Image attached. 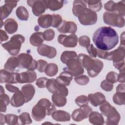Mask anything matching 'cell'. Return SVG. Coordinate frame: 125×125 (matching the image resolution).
Wrapping results in <instances>:
<instances>
[{"label":"cell","instance_id":"603a6c76","mask_svg":"<svg viewBox=\"0 0 125 125\" xmlns=\"http://www.w3.org/2000/svg\"><path fill=\"white\" fill-rule=\"evenodd\" d=\"M52 118L57 122H68L71 118L70 115L69 113L63 110H55L52 115Z\"/></svg>","mask_w":125,"mask_h":125},{"label":"cell","instance_id":"816d5d0a","mask_svg":"<svg viewBox=\"0 0 125 125\" xmlns=\"http://www.w3.org/2000/svg\"><path fill=\"white\" fill-rule=\"evenodd\" d=\"M108 55V52L107 51H104L97 49V56L100 58L103 59H107Z\"/></svg>","mask_w":125,"mask_h":125},{"label":"cell","instance_id":"6da1fadb","mask_svg":"<svg viewBox=\"0 0 125 125\" xmlns=\"http://www.w3.org/2000/svg\"><path fill=\"white\" fill-rule=\"evenodd\" d=\"M92 40L97 48L104 51L113 49L119 42L117 33L109 26H102L97 29Z\"/></svg>","mask_w":125,"mask_h":125},{"label":"cell","instance_id":"52a82bcc","mask_svg":"<svg viewBox=\"0 0 125 125\" xmlns=\"http://www.w3.org/2000/svg\"><path fill=\"white\" fill-rule=\"evenodd\" d=\"M104 22L109 25L122 28L125 25V19L116 12H105L103 14Z\"/></svg>","mask_w":125,"mask_h":125},{"label":"cell","instance_id":"2e32d148","mask_svg":"<svg viewBox=\"0 0 125 125\" xmlns=\"http://www.w3.org/2000/svg\"><path fill=\"white\" fill-rule=\"evenodd\" d=\"M125 46H119L117 49L108 52L106 60L113 61V62L125 61Z\"/></svg>","mask_w":125,"mask_h":125},{"label":"cell","instance_id":"5bb4252c","mask_svg":"<svg viewBox=\"0 0 125 125\" xmlns=\"http://www.w3.org/2000/svg\"><path fill=\"white\" fill-rule=\"evenodd\" d=\"M27 4L32 7V12L36 16H41L43 13L46 9V6L43 0H27Z\"/></svg>","mask_w":125,"mask_h":125},{"label":"cell","instance_id":"83f0119b","mask_svg":"<svg viewBox=\"0 0 125 125\" xmlns=\"http://www.w3.org/2000/svg\"><path fill=\"white\" fill-rule=\"evenodd\" d=\"M4 27L5 31L8 34H12L17 31L18 25L17 22L14 19L9 18L4 21Z\"/></svg>","mask_w":125,"mask_h":125},{"label":"cell","instance_id":"cb8c5ba5","mask_svg":"<svg viewBox=\"0 0 125 125\" xmlns=\"http://www.w3.org/2000/svg\"><path fill=\"white\" fill-rule=\"evenodd\" d=\"M21 91L25 97V103L29 102L33 98L35 93V87L31 84H27L22 86Z\"/></svg>","mask_w":125,"mask_h":125},{"label":"cell","instance_id":"1f68e13d","mask_svg":"<svg viewBox=\"0 0 125 125\" xmlns=\"http://www.w3.org/2000/svg\"><path fill=\"white\" fill-rule=\"evenodd\" d=\"M46 8L51 11H56L61 9L63 5V1L62 0H43Z\"/></svg>","mask_w":125,"mask_h":125},{"label":"cell","instance_id":"7402d4cb","mask_svg":"<svg viewBox=\"0 0 125 125\" xmlns=\"http://www.w3.org/2000/svg\"><path fill=\"white\" fill-rule=\"evenodd\" d=\"M25 103V97L21 91L18 90L15 92L12 96L10 103L11 104L15 107H18L22 106Z\"/></svg>","mask_w":125,"mask_h":125},{"label":"cell","instance_id":"ee69618b","mask_svg":"<svg viewBox=\"0 0 125 125\" xmlns=\"http://www.w3.org/2000/svg\"><path fill=\"white\" fill-rule=\"evenodd\" d=\"M79 44L84 47L86 48L90 43V40L89 38L86 36H83L79 38Z\"/></svg>","mask_w":125,"mask_h":125},{"label":"cell","instance_id":"60d3db41","mask_svg":"<svg viewBox=\"0 0 125 125\" xmlns=\"http://www.w3.org/2000/svg\"><path fill=\"white\" fill-rule=\"evenodd\" d=\"M55 32L52 29H46L43 33V39L46 41H52L55 37Z\"/></svg>","mask_w":125,"mask_h":125},{"label":"cell","instance_id":"c3c4849f","mask_svg":"<svg viewBox=\"0 0 125 125\" xmlns=\"http://www.w3.org/2000/svg\"><path fill=\"white\" fill-rule=\"evenodd\" d=\"M87 52L89 54L90 56L92 58H96L97 57V49L95 48L92 44H90L86 48Z\"/></svg>","mask_w":125,"mask_h":125},{"label":"cell","instance_id":"680465c9","mask_svg":"<svg viewBox=\"0 0 125 125\" xmlns=\"http://www.w3.org/2000/svg\"><path fill=\"white\" fill-rule=\"evenodd\" d=\"M0 112H5L6 111L7 105L3 101L0 100Z\"/></svg>","mask_w":125,"mask_h":125},{"label":"cell","instance_id":"4fadbf2b","mask_svg":"<svg viewBox=\"0 0 125 125\" xmlns=\"http://www.w3.org/2000/svg\"><path fill=\"white\" fill-rule=\"evenodd\" d=\"M78 37L75 34L65 35L61 34L58 37V42L65 47H75L77 45Z\"/></svg>","mask_w":125,"mask_h":125},{"label":"cell","instance_id":"f6af8a7d","mask_svg":"<svg viewBox=\"0 0 125 125\" xmlns=\"http://www.w3.org/2000/svg\"><path fill=\"white\" fill-rule=\"evenodd\" d=\"M101 87L105 91H111L113 88V84L106 80L103 81L100 84Z\"/></svg>","mask_w":125,"mask_h":125},{"label":"cell","instance_id":"f546056e","mask_svg":"<svg viewBox=\"0 0 125 125\" xmlns=\"http://www.w3.org/2000/svg\"><path fill=\"white\" fill-rule=\"evenodd\" d=\"M89 122L95 125H103L104 123V120L102 115L98 112H91L89 115Z\"/></svg>","mask_w":125,"mask_h":125},{"label":"cell","instance_id":"277c9868","mask_svg":"<svg viewBox=\"0 0 125 125\" xmlns=\"http://www.w3.org/2000/svg\"><path fill=\"white\" fill-rule=\"evenodd\" d=\"M78 58L83 67L86 69L88 75L90 77L93 78L97 76L103 68V62L99 59H93L90 56L83 53L80 54Z\"/></svg>","mask_w":125,"mask_h":125},{"label":"cell","instance_id":"74e56055","mask_svg":"<svg viewBox=\"0 0 125 125\" xmlns=\"http://www.w3.org/2000/svg\"><path fill=\"white\" fill-rule=\"evenodd\" d=\"M19 124L20 125H27L30 124L32 123L30 115L27 112H22L19 116Z\"/></svg>","mask_w":125,"mask_h":125},{"label":"cell","instance_id":"30bf717a","mask_svg":"<svg viewBox=\"0 0 125 125\" xmlns=\"http://www.w3.org/2000/svg\"><path fill=\"white\" fill-rule=\"evenodd\" d=\"M46 87L52 93H61L65 96H67L68 94V89L66 87L59 83L56 79H48L46 83Z\"/></svg>","mask_w":125,"mask_h":125},{"label":"cell","instance_id":"b9f144b4","mask_svg":"<svg viewBox=\"0 0 125 125\" xmlns=\"http://www.w3.org/2000/svg\"><path fill=\"white\" fill-rule=\"evenodd\" d=\"M75 101L76 104L80 107L83 105L88 104L89 102L88 98L85 95L79 96L76 98Z\"/></svg>","mask_w":125,"mask_h":125},{"label":"cell","instance_id":"7c38bea8","mask_svg":"<svg viewBox=\"0 0 125 125\" xmlns=\"http://www.w3.org/2000/svg\"><path fill=\"white\" fill-rule=\"evenodd\" d=\"M125 1L115 3L112 0L107 1L104 4V9L108 12H116L124 17L125 15Z\"/></svg>","mask_w":125,"mask_h":125},{"label":"cell","instance_id":"4316f807","mask_svg":"<svg viewBox=\"0 0 125 125\" xmlns=\"http://www.w3.org/2000/svg\"><path fill=\"white\" fill-rule=\"evenodd\" d=\"M52 101L53 104L58 107L64 106L67 102L66 96L61 93H53Z\"/></svg>","mask_w":125,"mask_h":125},{"label":"cell","instance_id":"44dd1931","mask_svg":"<svg viewBox=\"0 0 125 125\" xmlns=\"http://www.w3.org/2000/svg\"><path fill=\"white\" fill-rule=\"evenodd\" d=\"M87 98L90 104L95 107L101 105L106 101L104 95L100 92L89 94Z\"/></svg>","mask_w":125,"mask_h":125},{"label":"cell","instance_id":"ffe728a7","mask_svg":"<svg viewBox=\"0 0 125 125\" xmlns=\"http://www.w3.org/2000/svg\"><path fill=\"white\" fill-rule=\"evenodd\" d=\"M37 52L39 55L49 59L54 58L57 54L56 49L44 44H42L37 48Z\"/></svg>","mask_w":125,"mask_h":125},{"label":"cell","instance_id":"7bdbcfd3","mask_svg":"<svg viewBox=\"0 0 125 125\" xmlns=\"http://www.w3.org/2000/svg\"><path fill=\"white\" fill-rule=\"evenodd\" d=\"M118 74H117V73L111 71L107 73L105 80L108 82L113 84L118 82Z\"/></svg>","mask_w":125,"mask_h":125},{"label":"cell","instance_id":"6125c7cd","mask_svg":"<svg viewBox=\"0 0 125 125\" xmlns=\"http://www.w3.org/2000/svg\"><path fill=\"white\" fill-rule=\"evenodd\" d=\"M0 87H1V90H0V94H3V93H4V90L3 88V87L0 85Z\"/></svg>","mask_w":125,"mask_h":125},{"label":"cell","instance_id":"9a60e30c","mask_svg":"<svg viewBox=\"0 0 125 125\" xmlns=\"http://www.w3.org/2000/svg\"><path fill=\"white\" fill-rule=\"evenodd\" d=\"M57 28L58 31L61 33L75 34L77 30V26L76 23L73 21H62Z\"/></svg>","mask_w":125,"mask_h":125},{"label":"cell","instance_id":"7dc6e473","mask_svg":"<svg viewBox=\"0 0 125 125\" xmlns=\"http://www.w3.org/2000/svg\"><path fill=\"white\" fill-rule=\"evenodd\" d=\"M37 62H38V66H37L38 70L41 73L44 72L45 71V68L48 64L47 62L42 60H39L37 61Z\"/></svg>","mask_w":125,"mask_h":125},{"label":"cell","instance_id":"e0dca14e","mask_svg":"<svg viewBox=\"0 0 125 125\" xmlns=\"http://www.w3.org/2000/svg\"><path fill=\"white\" fill-rule=\"evenodd\" d=\"M18 73L10 72L5 69L0 70V83H18Z\"/></svg>","mask_w":125,"mask_h":125},{"label":"cell","instance_id":"94428289","mask_svg":"<svg viewBox=\"0 0 125 125\" xmlns=\"http://www.w3.org/2000/svg\"><path fill=\"white\" fill-rule=\"evenodd\" d=\"M0 125H3L6 122H5V115H4L2 113H0Z\"/></svg>","mask_w":125,"mask_h":125},{"label":"cell","instance_id":"bcb514c9","mask_svg":"<svg viewBox=\"0 0 125 125\" xmlns=\"http://www.w3.org/2000/svg\"><path fill=\"white\" fill-rule=\"evenodd\" d=\"M52 17L53 21L52 26L54 28H57L62 21V18L61 16L58 14H53Z\"/></svg>","mask_w":125,"mask_h":125},{"label":"cell","instance_id":"9f6ffc18","mask_svg":"<svg viewBox=\"0 0 125 125\" xmlns=\"http://www.w3.org/2000/svg\"><path fill=\"white\" fill-rule=\"evenodd\" d=\"M114 66L117 69H120L123 67L125 66V61L119 62H113Z\"/></svg>","mask_w":125,"mask_h":125},{"label":"cell","instance_id":"9c48e42d","mask_svg":"<svg viewBox=\"0 0 125 125\" xmlns=\"http://www.w3.org/2000/svg\"><path fill=\"white\" fill-rule=\"evenodd\" d=\"M65 64L66 66L63 68V70L70 72L73 76L81 75L84 72L83 68L78 57L68 60Z\"/></svg>","mask_w":125,"mask_h":125},{"label":"cell","instance_id":"d590c367","mask_svg":"<svg viewBox=\"0 0 125 125\" xmlns=\"http://www.w3.org/2000/svg\"><path fill=\"white\" fill-rule=\"evenodd\" d=\"M78 57L77 54L75 51H65L63 52L61 56V61L63 63H65V62L69 60L73 59L74 58Z\"/></svg>","mask_w":125,"mask_h":125},{"label":"cell","instance_id":"db71d44e","mask_svg":"<svg viewBox=\"0 0 125 125\" xmlns=\"http://www.w3.org/2000/svg\"><path fill=\"white\" fill-rule=\"evenodd\" d=\"M0 100L3 101L7 105H8L9 104V102H10L9 96L4 93L0 94Z\"/></svg>","mask_w":125,"mask_h":125},{"label":"cell","instance_id":"484cf974","mask_svg":"<svg viewBox=\"0 0 125 125\" xmlns=\"http://www.w3.org/2000/svg\"><path fill=\"white\" fill-rule=\"evenodd\" d=\"M73 75L69 72L67 71H64L61 72L60 75L56 78V81L65 86H68L71 81L72 80Z\"/></svg>","mask_w":125,"mask_h":125},{"label":"cell","instance_id":"681fc988","mask_svg":"<svg viewBox=\"0 0 125 125\" xmlns=\"http://www.w3.org/2000/svg\"><path fill=\"white\" fill-rule=\"evenodd\" d=\"M48 79L46 77H41L36 81V84L37 86L41 88L46 87V83Z\"/></svg>","mask_w":125,"mask_h":125},{"label":"cell","instance_id":"f1b7e54d","mask_svg":"<svg viewBox=\"0 0 125 125\" xmlns=\"http://www.w3.org/2000/svg\"><path fill=\"white\" fill-rule=\"evenodd\" d=\"M19 62L18 57H11L7 60L4 65V69L10 72H13L17 67H19Z\"/></svg>","mask_w":125,"mask_h":125},{"label":"cell","instance_id":"11a10c76","mask_svg":"<svg viewBox=\"0 0 125 125\" xmlns=\"http://www.w3.org/2000/svg\"><path fill=\"white\" fill-rule=\"evenodd\" d=\"M0 42L1 43L3 41H7L8 39V36L6 33V32L2 29L0 30Z\"/></svg>","mask_w":125,"mask_h":125},{"label":"cell","instance_id":"f35d334b","mask_svg":"<svg viewBox=\"0 0 125 125\" xmlns=\"http://www.w3.org/2000/svg\"><path fill=\"white\" fill-rule=\"evenodd\" d=\"M6 123L9 125L19 124V117L15 114H8L5 115Z\"/></svg>","mask_w":125,"mask_h":125},{"label":"cell","instance_id":"836d02e7","mask_svg":"<svg viewBox=\"0 0 125 125\" xmlns=\"http://www.w3.org/2000/svg\"><path fill=\"white\" fill-rule=\"evenodd\" d=\"M86 3L88 4V8L90 10L96 12H99L102 8L103 4L100 0H86Z\"/></svg>","mask_w":125,"mask_h":125},{"label":"cell","instance_id":"91938a15","mask_svg":"<svg viewBox=\"0 0 125 125\" xmlns=\"http://www.w3.org/2000/svg\"><path fill=\"white\" fill-rule=\"evenodd\" d=\"M120 46H125V32H123L121 34V44Z\"/></svg>","mask_w":125,"mask_h":125},{"label":"cell","instance_id":"5b68a950","mask_svg":"<svg viewBox=\"0 0 125 125\" xmlns=\"http://www.w3.org/2000/svg\"><path fill=\"white\" fill-rule=\"evenodd\" d=\"M101 113L107 117L105 124L110 125H118L121 116L116 109L112 106L108 102L105 101L100 105Z\"/></svg>","mask_w":125,"mask_h":125},{"label":"cell","instance_id":"f5cc1de1","mask_svg":"<svg viewBox=\"0 0 125 125\" xmlns=\"http://www.w3.org/2000/svg\"><path fill=\"white\" fill-rule=\"evenodd\" d=\"M5 87L8 91H9L10 92H12V93H15V92H17V91L19 90V89L17 87L14 86V85H11L9 83L6 84Z\"/></svg>","mask_w":125,"mask_h":125},{"label":"cell","instance_id":"d4e9b609","mask_svg":"<svg viewBox=\"0 0 125 125\" xmlns=\"http://www.w3.org/2000/svg\"><path fill=\"white\" fill-rule=\"evenodd\" d=\"M52 15H42L38 19V22L39 26L43 28H47L52 26Z\"/></svg>","mask_w":125,"mask_h":125},{"label":"cell","instance_id":"8d00e7d4","mask_svg":"<svg viewBox=\"0 0 125 125\" xmlns=\"http://www.w3.org/2000/svg\"><path fill=\"white\" fill-rule=\"evenodd\" d=\"M114 103L118 105H124L125 104V92L116 93L113 96Z\"/></svg>","mask_w":125,"mask_h":125},{"label":"cell","instance_id":"4dcf8cb0","mask_svg":"<svg viewBox=\"0 0 125 125\" xmlns=\"http://www.w3.org/2000/svg\"><path fill=\"white\" fill-rule=\"evenodd\" d=\"M43 33L37 32L34 33L30 37V44L34 46H39L44 41Z\"/></svg>","mask_w":125,"mask_h":125},{"label":"cell","instance_id":"ab89813d","mask_svg":"<svg viewBox=\"0 0 125 125\" xmlns=\"http://www.w3.org/2000/svg\"><path fill=\"white\" fill-rule=\"evenodd\" d=\"M75 82L80 85H84L87 84L89 81V78L86 75H79L74 78Z\"/></svg>","mask_w":125,"mask_h":125},{"label":"cell","instance_id":"ba28073f","mask_svg":"<svg viewBox=\"0 0 125 125\" xmlns=\"http://www.w3.org/2000/svg\"><path fill=\"white\" fill-rule=\"evenodd\" d=\"M17 57L19 62V68L32 71L37 68L38 62L33 59L31 55L26 53H21Z\"/></svg>","mask_w":125,"mask_h":125},{"label":"cell","instance_id":"7a4b0ae2","mask_svg":"<svg viewBox=\"0 0 125 125\" xmlns=\"http://www.w3.org/2000/svg\"><path fill=\"white\" fill-rule=\"evenodd\" d=\"M86 4V0H74L73 3L72 12L75 17H78L81 24L93 25L97 21V15L96 12L87 8Z\"/></svg>","mask_w":125,"mask_h":125},{"label":"cell","instance_id":"3957f363","mask_svg":"<svg viewBox=\"0 0 125 125\" xmlns=\"http://www.w3.org/2000/svg\"><path fill=\"white\" fill-rule=\"evenodd\" d=\"M56 110L54 104L45 98L40 100L32 109V116L34 120L40 122L44 119L46 115H51Z\"/></svg>","mask_w":125,"mask_h":125},{"label":"cell","instance_id":"d6986e66","mask_svg":"<svg viewBox=\"0 0 125 125\" xmlns=\"http://www.w3.org/2000/svg\"><path fill=\"white\" fill-rule=\"evenodd\" d=\"M18 1L5 0L4 4L0 7L1 20L6 18L12 12L13 9L17 6Z\"/></svg>","mask_w":125,"mask_h":125},{"label":"cell","instance_id":"6f0895ef","mask_svg":"<svg viewBox=\"0 0 125 125\" xmlns=\"http://www.w3.org/2000/svg\"><path fill=\"white\" fill-rule=\"evenodd\" d=\"M125 84L121 83L119 84L116 87V92H125Z\"/></svg>","mask_w":125,"mask_h":125},{"label":"cell","instance_id":"8fae6325","mask_svg":"<svg viewBox=\"0 0 125 125\" xmlns=\"http://www.w3.org/2000/svg\"><path fill=\"white\" fill-rule=\"evenodd\" d=\"M92 111L91 107L88 104L83 105L80 108L74 110L72 113L71 117L75 122H81L83 119L87 118Z\"/></svg>","mask_w":125,"mask_h":125},{"label":"cell","instance_id":"d6a6232c","mask_svg":"<svg viewBox=\"0 0 125 125\" xmlns=\"http://www.w3.org/2000/svg\"><path fill=\"white\" fill-rule=\"evenodd\" d=\"M16 14L21 21H26L29 18L28 12L26 8L23 6H21L17 8L16 11Z\"/></svg>","mask_w":125,"mask_h":125},{"label":"cell","instance_id":"e575fe53","mask_svg":"<svg viewBox=\"0 0 125 125\" xmlns=\"http://www.w3.org/2000/svg\"><path fill=\"white\" fill-rule=\"evenodd\" d=\"M58 71V67L56 64L54 63H48L45 69V74L49 77L55 76Z\"/></svg>","mask_w":125,"mask_h":125},{"label":"cell","instance_id":"8992f818","mask_svg":"<svg viewBox=\"0 0 125 125\" xmlns=\"http://www.w3.org/2000/svg\"><path fill=\"white\" fill-rule=\"evenodd\" d=\"M24 41V37L21 34H16L13 35L7 42L2 43L1 45L10 55L17 56L19 54L21 44Z\"/></svg>","mask_w":125,"mask_h":125},{"label":"cell","instance_id":"ac0fdd59","mask_svg":"<svg viewBox=\"0 0 125 125\" xmlns=\"http://www.w3.org/2000/svg\"><path fill=\"white\" fill-rule=\"evenodd\" d=\"M36 79V72L32 70H27L25 72L19 73L17 80L18 83H30L35 82Z\"/></svg>","mask_w":125,"mask_h":125},{"label":"cell","instance_id":"f907efd6","mask_svg":"<svg viewBox=\"0 0 125 125\" xmlns=\"http://www.w3.org/2000/svg\"><path fill=\"white\" fill-rule=\"evenodd\" d=\"M119 72H120L119 74H118V82L121 83H124L125 82V66L120 69Z\"/></svg>","mask_w":125,"mask_h":125}]
</instances>
